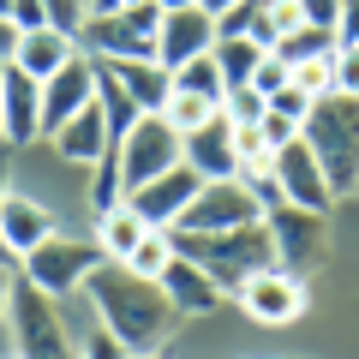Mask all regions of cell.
I'll return each instance as SVG.
<instances>
[{
    "label": "cell",
    "instance_id": "cell-1",
    "mask_svg": "<svg viewBox=\"0 0 359 359\" xmlns=\"http://www.w3.org/2000/svg\"><path fill=\"white\" fill-rule=\"evenodd\" d=\"M84 294H90L96 323H102L126 353H156V347H168V335L186 323V318H180V306L162 294V282L138 276V269L120 264V257H102V264L90 269Z\"/></svg>",
    "mask_w": 359,
    "mask_h": 359
},
{
    "label": "cell",
    "instance_id": "cell-2",
    "mask_svg": "<svg viewBox=\"0 0 359 359\" xmlns=\"http://www.w3.org/2000/svg\"><path fill=\"white\" fill-rule=\"evenodd\" d=\"M299 138L311 144V156L323 162V180L335 186V198H347L359 186V96H341V90H330V96H318L306 114V126H299Z\"/></svg>",
    "mask_w": 359,
    "mask_h": 359
},
{
    "label": "cell",
    "instance_id": "cell-3",
    "mask_svg": "<svg viewBox=\"0 0 359 359\" xmlns=\"http://www.w3.org/2000/svg\"><path fill=\"white\" fill-rule=\"evenodd\" d=\"M174 245L192 257V264L210 269V282H216L222 294H233L245 276H257L264 264H276V240H269L264 222H245V228H216V233H186V228H174Z\"/></svg>",
    "mask_w": 359,
    "mask_h": 359
},
{
    "label": "cell",
    "instance_id": "cell-4",
    "mask_svg": "<svg viewBox=\"0 0 359 359\" xmlns=\"http://www.w3.org/2000/svg\"><path fill=\"white\" fill-rule=\"evenodd\" d=\"M6 323H13V347L18 359H78V330L60 318V299L42 294L36 282L18 276L13 287V306H6Z\"/></svg>",
    "mask_w": 359,
    "mask_h": 359
},
{
    "label": "cell",
    "instance_id": "cell-5",
    "mask_svg": "<svg viewBox=\"0 0 359 359\" xmlns=\"http://www.w3.org/2000/svg\"><path fill=\"white\" fill-rule=\"evenodd\" d=\"M156 30H162V6L156 0L120 6V13H84L78 48L90 60H156Z\"/></svg>",
    "mask_w": 359,
    "mask_h": 359
},
{
    "label": "cell",
    "instance_id": "cell-6",
    "mask_svg": "<svg viewBox=\"0 0 359 359\" xmlns=\"http://www.w3.org/2000/svg\"><path fill=\"white\" fill-rule=\"evenodd\" d=\"M96 264H102L96 233H90V240H78V233H48L36 252L18 257V276L36 282L42 294L66 299V294H84V282H90V269H96Z\"/></svg>",
    "mask_w": 359,
    "mask_h": 359
},
{
    "label": "cell",
    "instance_id": "cell-7",
    "mask_svg": "<svg viewBox=\"0 0 359 359\" xmlns=\"http://www.w3.org/2000/svg\"><path fill=\"white\" fill-rule=\"evenodd\" d=\"M245 222H264V198L252 192V180L228 174V180H204L198 198L180 210L174 228H186V233H216V228H245Z\"/></svg>",
    "mask_w": 359,
    "mask_h": 359
},
{
    "label": "cell",
    "instance_id": "cell-8",
    "mask_svg": "<svg viewBox=\"0 0 359 359\" xmlns=\"http://www.w3.org/2000/svg\"><path fill=\"white\" fill-rule=\"evenodd\" d=\"M264 228H269V240H276V264L294 269V276H306V269L323 264V252H330V216L299 210V204H287V198L264 210Z\"/></svg>",
    "mask_w": 359,
    "mask_h": 359
},
{
    "label": "cell",
    "instance_id": "cell-9",
    "mask_svg": "<svg viewBox=\"0 0 359 359\" xmlns=\"http://www.w3.org/2000/svg\"><path fill=\"white\" fill-rule=\"evenodd\" d=\"M180 162V132L168 126V114H138L126 126V138H120V186L126 192H138L144 180H156V174H168V168Z\"/></svg>",
    "mask_w": 359,
    "mask_h": 359
},
{
    "label": "cell",
    "instance_id": "cell-10",
    "mask_svg": "<svg viewBox=\"0 0 359 359\" xmlns=\"http://www.w3.org/2000/svg\"><path fill=\"white\" fill-rule=\"evenodd\" d=\"M233 299H240V311L252 323H269V330L306 318V282H299L294 269H282V264H264L257 276H245V282L233 287Z\"/></svg>",
    "mask_w": 359,
    "mask_h": 359
},
{
    "label": "cell",
    "instance_id": "cell-11",
    "mask_svg": "<svg viewBox=\"0 0 359 359\" xmlns=\"http://www.w3.org/2000/svg\"><path fill=\"white\" fill-rule=\"evenodd\" d=\"M96 84H102V72H96V60H90L84 48H78L54 78H42V138H54L84 102H96Z\"/></svg>",
    "mask_w": 359,
    "mask_h": 359
},
{
    "label": "cell",
    "instance_id": "cell-12",
    "mask_svg": "<svg viewBox=\"0 0 359 359\" xmlns=\"http://www.w3.org/2000/svg\"><path fill=\"white\" fill-rule=\"evenodd\" d=\"M276 186H282L287 204L318 210V216H330V204H335V186L323 180V162L311 156L306 138H294V144H282V150H276Z\"/></svg>",
    "mask_w": 359,
    "mask_h": 359
},
{
    "label": "cell",
    "instance_id": "cell-13",
    "mask_svg": "<svg viewBox=\"0 0 359 359\" xmlns=\"http://www.w3.org/2000/svg\"><path fill=\"white\" fill-rule=\"evenodd\" d=\"M0 138L13 150L42 138V84L30 72H18L13 60H0Z\"/></svg>",
    "mask_w": 359,
    "mask_h": 359
},
{
    "label": "cell",
    "instance_id": "cell-14",
    "mask_svg": "<svg viewBox=\"0 0 359 359\" xmlns=\"http://www.w3.org/2000/svg\"><path fill=\"white\" fill-rule=\"evenodd\" d=\"M198 186H204V174H198V168L186 162V156H180V162L168 168V174L144 180L138 192H126V198H132V210H138V216L150 222V228H174V222H180V210H186V204L198 198Z\"/></svg>",
    "mask_w": 359,
    "mask_h": 359
},
{
    "label": "cell",
    "instance_id": "cell-15",
    "mask_svg": "<svg viewBox=\"0 0 359 359\" xmlns=\"http://www.w3.org/2000/svg\"><path fill=\"white\" fill-rule=\"evenodd\" d=\"M216 13H204V6H180V13H162V30H156V60L174 72V66L198 60V54L216 48Z\"/></svg>",
    "mask_w": 359,
    "mask_h": 359
},
{
    "label": "cell",
    "instance_id": "cell-16",
    "mask_svg": "<svg viewBox=\"0 0 359 359\" xmlns=\"http://www.w3.org/2000/svg\"><path fill=\"white\" fill-rule=\"evenodd\" d=\"M156 282H162V294L180 306V318H210V311L222 306V287L210 282V269L192 264L180 245H174V257H168V269L156 276Z\"/></svg>",
    "mask_w": 359,
    "mask_h": 359
},
{
    "label": "cell",
    "instance_id": "cell-17",
    "mask_svg": "<svg viewBox=\"0 0 359 359\" xmlns=\"http://www.w3.org/2000/svg\"><path fill=\"white\" fill-rule=\"evenodd\" d=\"M72 54H78V30H66V25H42V30H18V42H13V54H6V60L42 84V78H54L66 60H72Z\"/></svg>",
    "mask_w": 359,
    "mask_h": 359
},
{
    "label": "cell",
    "instance_id": "cell-18",
    "mask_svg": "<svg viewBox=\"0 0 359 359\" xmlns=\"http://www.w3.org/2000/svg\"><path fill=\"white\" fill-rule=\"evenodd\" d=\"M180 156L198 168L204 180H228V174H240V156H233V120H228V108H222L216 120H204L198 132H186L180 138Z\"/></svg>",
    "mask_w": 359,
    "mask_h": 359
},
{
    "label": "cell",
    "instance_id": "cell-19",
    "mask_svg": "<svg viewBox=\"0 0 359 359\" xmlns=\"http://www.w3.org/2000/svg\"><path fill=\"white\" fill-rule=\"evenodd\" d=\"M48 233H60V222H54L48 204H36V198H25V192H6V198H0V240H6V252H13V257L36 252Z\"/></svg>",
    "mask_w": 359,
    "mask_h": 359
},
{
    "label": "cell",
    "instance_id": "cell-20",
    "mask_svg": "<svg viewBox=\"0 0 359 359\" xmlns=\"http://www.w3.org/2000/svg\"><path fill=\"white\" fill-rule=\"evenodd\" d=\"M96 66H102V72L114 78L120 90H126L132 102L144 108V114H150V108H156V114H162L168 90H174V72H168L162 60H96Z\"/></svg>",
    "mask_w": 359,
    "mask_h": 359
},
{
    "label": "cell",
    "instance_id": "cell-21",
    "mask_svg": "<svg viewBox=\"0 0 359 359\" xmlns=\"http://www.w3.org/2000/svg\"><path fill=\"white\" fill-rule=\"evenodd\" d=\"M144 233H150V222L132 210V198L96 210V245H102V257H132V245H138Z\"/></svg>",
    "mask_w": 359,
    "mask_h": 359
},
{
    "label": "cell",
    "instance_id": "cell-22",
    "mask_svg": "<svg viewBox=\"0 0 359 359\" xmlns=\"http://www.w3.org/2000/svg\"><path fill=\"white\" fill-rule=\"evenodd\" d=\"M216 66H222V78H228V90L233 84H252V72H257V60H264V42H252V36H216Z\"/></svg>",
    "mask_w": 359,
    "mask_h": 359
},
{
    "label": "cell",
    "instance_id": "cell-23",
    "mask_svg": "<svg viewBox=\"0 0 359 359\" xmlns=\"http://www.w3.org/2000/svg\"><path fill=\"white\" fill-rule=\"evenodd\" d=\"M162 114H168V126L186 138V132H198L204 120H216L222 114V102H210V96H198V90H168V102H162Z\"/></svg>",
    "mask_w": 359,
    "mask_h": 359
},
{
    "label": "cell",
    "instance_id": "cell-24",
    "mask_svg": "<svg viewBox=\"0 0 359 359\" xmlns=\"http://www.w3.org/2000/svg\"><path fill=\"white\" fill-rule=\"evenodd\" d=\"M174 84L180 90H198V96H210V102H228V78H222L216 54H198V60L174 66Z\"/></svg>",
    "mask_w": 359,
    "mask_h": 359
},
{
    "label": "cell",
    "instance_id": "cell-25",
    "mask_svg": "<svg viewBox=\"0 0 359 359\" xmlns=\"http://www.w3.org/2000/svg\"><path fill=\"white\" fill-rule=\"evenodd\" d=\"M168 257H174V228H150L138 245H132V257H120V264H132L138 276H150V282H156V276L168 269Z\"/></svg>",
    "mask_w": 359,
    "mask_h": 359
},
{
    "label": "cell",
    "instance_id": "cell-26",
    "mask_svg": "<svg viewBox=\"0 0 359 359\" xmlns=\"http://www.w3.org/2000/svg\"><path fill=\"white\" fill-rule=\"evenodd\" d=\"M330 48H335V30H318V25H294L282 42H276V54H282L287 66L311 60V54H330Z\"/></svg>",
    "mask_w": 359,
    "mask_h": 359
},
{
    "label": "cell",
    "instance_id": "cell-27",
    "mask_svg": "<svg viewBox=\"0 0 359 359\" xmlns=\"http://www.w3.org/2000/svg\"><path fill=\"white\" fill-rule=\"evenodd\" d=\"M294 84L306 90V96H330V90H335V48L299 60V66H294Z\"/></svg>",
    "mask_w": 359,
    "mask_h": 359
},
{
    "label": "cell",
    "instance_id": "cell-28",
    "mask_svg": "<svg viewBox=\"0 0 359 359\" xmlns=\"http://www.w3.org/2000/svg\"><path fill=\"white\" fill-rule=\"evenodd\" d=\"M287 78H294V66H287L276 48H264V60H257V72H252V90H257V96L269 102V96H276V90H282Z\"/></svg>",
    "mask_w": 359,
    "mask_h": 359
},
{
    "label": "cell",
    "instance_id": "cell-29",
    "mask_svg": "<svg viewBox=\"0 0 359 359\" xmlns=\"http://www.w3.org/2000/svg\"><path fill=\"white\" fill-rule=\"evenodd\" d=\"M257 132H264V144H269V150H282V144H294V138H299V120L264 102V114H257Z\"/></svg>",
    "mask_w": 359,
    "mask_h": 359
},
{
    "label": "cell",
    "instance_id": "cell-30",
    "mask_svg": "<svg viewBox=\"0 0 359 359\" xmlns=\"http://www.w3.org/2000/svg\"><path fill=\"white\" fill-rule=\"evenodd\" d=\"M335 90L359 96V42H335Z\"/></svg>",
    "mask_w": 359,
    "mask_h": 359
},
{
    "label": "cell",
    "instance_id": "cell-31",
    "mask_svg": "<svg viewBox=\"0 0 359 359\" xmlns=\"http://www.w3.org/2000/svg\"><path fill=\"white\" fill-rule=\"evenodd\" d=\"M78 341H84V347H78V359H126V347H120L102 323H96V330H84Z\"/></svg>",
    "mask_w": 359,
    "mask_h": 359
},
{
    "label": "cell",
    "instance_id": "cell-32",
    "mask_svg": "<svg viewBox=\"0 0 359 359\" xmlns=\"http://www.w3.org/2000/svg\"><path fill=\"white\" fill-rule=\"evenodd\" d=\"M311 102H318V96H306V90H299L294 78H287V84L276 90V96H269V108H282V114H294L299 126H306V114H311Z\"/></svg>",
    "mask_w": 359,
    "mask_h": 359
},
{
    "label": "cell",
    "instance_id": "cell-33",
    "mask_svg": "<svg viewBox=\"0 0 359 359\" xmlns=\"http://www.w3.org/2000/svg\"><path fill=\"white\" fill-rule=\"evenodd\" d=\"M13 30H42V25H54V13H48V0H13Z\"/></svg>",
    "mask_w": 359,
    "mask_h": 359
},
{
    "label": "cell",
    "instance_id": "cell-34",
    "mask_svg": "<svg viewBox=\"0 0 359 359\" xmlns=\"http://www.w3.org/2000/svg\"><path fill=\"white\" fill-rule=\"evenodd\" d=\"M222 108H228V120H257V114H264V96H257L252 84H233Z\"/></svg>",
    "mask_w": 359,
    "mask_h": 359
},
{
    "label": "cell",
    "instance_id": "cell-35",
    "mask_svg": "<svg viewBox=\"0 0 359 359\" xmlns=\"http://www.w3.org/2000/svg\"><path fill=\"white\" fill-rule=\"evenodd\" d=\"M294 6H299V18L318 25V30H335V18H341V0H294Z\"/></svg>",
    "mask_w": 359,
    "mask_h": 359
},
{
    "label": "cell",
    "instance_id": "cell-36",
    "mask_svg": "<svg viewBox=\"0 0 359 359\" xmlns=\"http://www.w3.org/2000/svg\"><path fill=\"white\" fill-rule=\"evenodd\" d=\"M335 42H359V0H341V18H335Z\"/></svg>",
    "mask_w": 359,
    "mask_h": 359
},
{
    "label": "cell",
    "instance_id": "cell-37",
    "mask_svg": "<svg viewBox=\"0 0 359 359\" xmlns=\"http://www.w3.org/2000/svg\"><path fill=\"white\" fill-rule=\"evenodd\" d=\"M48 13H54V25L78 30V25H84V0H48Z\"/></svg>",
    "mask_w": 359,
    "mask_h": 359
},
{
    "label": "cell",
    "instance_id": "cell-38",
    "mask_svg": "<svg viewBox=\"0 0 359 359\" xmlns=\"http://www.w3.org/2000/svg\"><path fill=\"white\" fill-rule=\"evenodd\" d=\"M13 287H18V264H0V323H6V306H13Z\"/></svg>",
    "mask_w": 359,
    "mask_h": 359
},
{
    "label": "cell",
    "instance_id": "cell-39",
    "mask_svg": "<svg viewBox=\"0 0 359 359\" xmlns=\"http://www.w3.org/2000/svg\"><path fill=\"white\" fill-rule=\"evenodd\" d=\"M120 6H138V0H84V13H120Z\"/></svg>",
    "mask_w": 359,
    "mask_h": 359
},
{
    "label": "cell",
    "instance_id": "cell-40",
    "mask_svg": "<svg viewBox=\"0 0 359 359\" xmlns=\"http://www.w3.org/2000/svg\"><path fill=\"white\" fill-rule=\"evenodd\" d=\"M13 42H18V30H13V18H0V60L13 54Z\"/></svg>",
    "mask_w": 359,
    "mask_h": 359
},
{
    "label": "cell",
    "instance_id": "cell-41",
    "mask_svg": "<svg viewBox=\"0 0 359 359\" xmlns=\"http://www.w3.org/2000/svg\"><path fill=\"white\" fill-rule=\"evenodd\" d=\"M198 6H204V13H216V18H222V13H233V6H240V0H198Z\"/></svg>",
    "mask_w": 359,
    "mask_h": 359
},
{
    "label": "cell",
    "instance_id": "cell-42",
    "mask_svg": "<svg viewBox=\"0 0 359 359\" xmlns=\"http://www.w3.org/2000/svg\"><path fill=\"white\" fill-rule=\"evenodd\" d=\"M156 6H162V13H180V6H198V0H156Z\"/></svg>",
    "mask_w": 359,
    "mask_h": 359
},
{
    "label": "cell",
    "instance_id": "cell-43",
    "mask_svg": "<svg viewBox=\"0 0 359 359\" xmlns=\"http://www.w3.org/2000/svg\"><path fill=\"white\" fill-rule=\"evenodd\" d=\"M0 198H6V144H0Z\"/></svg>",
    "mask_w": 359,
    "mask_h": 359
},
{
    "label": "cell",
    "instance_id": "cell-44",
    "mask_svg": "<svg viewBox=\"0 0 359 359\" xmlns=\"http://www.w3.org/2000/svg\"><path fill=\"white\" fill-rule=\"evenodd\" d=\"M126 359H168V353H162V347H156V353H126Z\"/></svg>",
    "mask_w": 359,
    "mask_h": 359
},
{
    "label": "cell",
    "instance_id": "cell-45",
    "mask_svg": "<svg viewBox=\"0 0 359 359\" xmlns=\"http://www.w3.org/2000/svg\"><path fill=\"white\" fill-rule=\"evenodd\" d=\"M0 264H18V257H13V252H6V240H0Z\"/></svg>",
    "mask_w": 359,
    "mask_h": 359
},
{
    "label": "cell",
    "instance_id": "cell-46",
    "mask_svg": "<svg viewBox=\"0 0 359 359\" xmlns=\"http://www.w3.org/2000/svg\"><path fill=\"white\" fill-rule=\"evenodd\" d=\"M6 13H13V0H0V18H6Z\"/></svg>",
    "mask_w": 359,
    "mask_h": 359
},
{
    "label": "cell",
    "instance_id": "cell-47",
    "mask_svg": "<svg viewBox=\"0 0 359 359\" xmlns=\"http://www.w3.org/2000/svg\"><path fill=\"white\" fill-rule=\"evenodd\" d=\"M353 198H359V186H353Z\"/></svg>",
    "mask_w": 359,
    "mask_h": 359
},
{
    "label": "cell",
    "instance_id": "cell-48",
    "mask_svg": "<svg viewBox=\"0 0 359 359\" xmlns=\"http://www.w3.org/2000/svg\"><path fill=\"white\" fill-rule=\"evenodd\" d=\"M0 144H6V138H0Z\"/></svg>",
    "mask_w": 359,
    "mask_h": 359
},
{
    "label": "cell",
    "instance_id": "cell-49",
    "mask_svg": "<svg viewBox=\"0 0 359 359\" xmlns=\"http://www.w3.org/2000/svg\"><path fill=\"white\" fill-rule=\"evenodd\" d=\"M13 359H18V353H13Z\"/></svg>",
    "mask_w": 359,
    "mask_h": 359
}]
</instances>
